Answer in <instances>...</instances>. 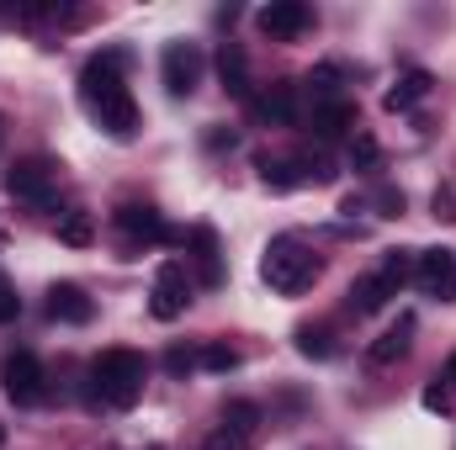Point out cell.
<instances>
[{
  "label": "cell",
  "mask_w": 456,
  "mask_h": 450,
  "mask_svg": "<svg viewBox=\"0 0 456 450\" xmlns=\"http://www.w3.org/2000/svg\"><path fill=\"white\" fill-rule=\"evenodd\" d=\"M80 107L102 122V133L133 138L138 133V101L122 80V53H102L80 69Z\"/></svg>",
  "instance_id": "cell-1"
},
{
  "label": "cell",
  "mask_w": 456,
  "mask_h": 450,
  "mask_svg": "<svg viewBox=\"0 0 456 450\" xmlns=\"http://www.w3.org/2000/svg\"><path fill=\"white\" fill-rule=\"evenodd\" d=\"M143 382H149V366L138 350H102L91 360V403L96 408H133L143 398Z\"/></svg>",
  "instance_id": "cell-2"
},
{
  "label": "cell",
  "mask_w": 456,
  "mask_h": 450,
  "mask_svg": "<svg viewBox=\"0 0 456 450\" xmlns=\"http://www.w3.org/2000/svg\"><path fill=\"white\" fill-rule=\"evenodd\" d=\"M260 281H265L271 292H281V297H297V292H308V286L319 281V254H314L303 238L281 233V238H271V244H265Z\"/></svg>",
  "instance_id": "cell-3"
},
{
  "label": "cell",
  "mask_w": 456,
  "mask_h": 450,
  "mask_svg": "<svg viewBox=\"0 0 456 450\" xmlns=\"http://www.w3.org/2000/svg\"><path fill=\"white\" fill-rule=\"evenodd\" d=\"M403 281H414V254L393 249L371 276H361V281L350 286V308H355V313H377V308H387V297L403 292Z\"/></svg>",
  "instance_id": "cell-4"
},
{
  "label": "cell",
  "mask_w": 456,
  "mask_h": 450,
  "mask_svg": "<svg viewBox=\"0 0 456 450\" xmlns=\"http://www.w3.org/2000/svg\"><path fill=\"white\" fill-rule=\"evenodd\" d=\"M0 387H5V398H11L16 408H37V403L48 398L43 360H37L32 350H16V355H5V360H0Z\"/></svg>",
  "instance_id": "cell-5"
},
{
  "label": "cell",
  "mask_w": 456,
  "mask_h": 450,
  "mask_svg": "<svg viewBox=\"0 0 456 450\" xmlns=\"http://www.w3.org/2000/svg\"><path fill=\"white\" fill-rule=\"evenodd\" d=\"M5 191H11L16 202L48 207V202H53V159H43V154H27V159H16V165L5 170Z\"/></svg>",
  "instance_id": "cell-6"
},
{
  "label": "cell",
  "mask_w": 456,
  "mask_h": 450,
  "mask_svg": "<svg viewBox=\"0 0 456 450\" xmlns=\"http://www.w3.org/2000/svg\"><path fill=\"white\" fill-rule=\"evenodd\" d=\"M186 302H191V276H186V265L181 260H165L159 265V276H154V292H149V308H154V318H181L186 313Z\"/></svg>",
  "instance_id": "cell-7"
},
{
  "label": "cell",
  "mask_w": 456,
  "mask_h": 450,
  "mask_svg": "<svg viewBox=\"0 0 456 450\" xmlns=\"http://www.w3.org/2000/svg\"><path fill=\"white\" fill-rule=\"evenodd\" d=\"M159 69H165V91H170V96H191V91L202 85L208 59H202L197 43H170L165 59H159Z\"/></svg>",
  "instance_id": "cell-8"
},
{
  "label": "cell",
  "mask_w": 456,
  "mask_h": 450,
  "mask_svg": "<svg viewBox=\"0 0 456 450\" xmlns=\"http://www.w3.org/2000/svg\"><path fill=\"white\" fill-rule=\"evenodd\" d=\"M414 281L425 297L436 302H456V249H425L414 260Z\"/></svg>",
  "instance_id": "cell-9"
},
{
  "label": "cell",
  "mask_w": 456,
  "mask_h": 450,
  "mask_svg": "<svg viewBox=\"0 0 456 450\" xmlns=\"http://www.w3.org/2000/svg\"><path fill=\"white\" fill-rule=\"evenodd\" d=\"M314 27V11L303 5V0H271L265 11H260V32L271 37V43H292V37H303Z\"/></svg>",
  "instance_id": "cell-10"
},
{
  "label": "cell",
  "mask_w": 456,
  "mask_h": 450,
  "mask_svg": "<svg viewBox=\"0 0 456 450\" xmlns=\"http://www.w3.org/2000/svg\"><path fill=\"white\" fill-rule=\"evenodd\" d=\"M186 254H191L202 286H224V249H218V233H213L208 223L186 228Z\"/></svg>",
  "instance_id": "cell-11"
},
{
  "label": "cell",
  "mask_w": 456,
  "mask_h": 450,
  "mask_svg": "<svg viewBox=\"0 0 456 450\" xmlns=\"http://www.w3.org/2000/svg\"><path fill=\"white\" fill-rule=\"evenodd\" d=\"M112 223H117V233H122L127 244H159V238H170L165 223H159V213L143 207V202H122V207L112 213Z\"/></svg>",
  "instance_id": "cell-12"
},
{
  "label": "cell",
  "mask_w": 456,
  "mask_h": 450,
  "mask_svg": "<svg viewBox=\"0 0 456 450\" xmlns=\"http://www.w3.org/2000/svg\"><path fill=\"white\" fill-rule=\"evenodd\" d=\"M91 313H96V302L86 297V286H75V281L48 286V318L53 324H91Z\"/></svg>",
  "instance_id": "cell-13"
},
{
  "label": "cell",
  "mask_w": 456,
  "mask_h": 450,
  "mask_svg": "<svg viewBox=\"0 0 456 450\" xmlns=\"http://www.w3.org/2000/svg\"><path fill=\"white\" fill-rule=\"evenodd\" d=\"M409 344H414V318L403 313V318H398V324H393L387 334L377 339V344H371L366 355H371V366H398V360L409 355Z\"/></svg>",
  "instance_id": "cell-14"
},
{
  "label": "cell",
  "mask_w": 456,
  "mask_h": 450,
  "mask_svg": "<svg viewBox=\"0 0 456 450\" xmlns=\"http://www.w3.org/2000/svg\"><path fill=\"white\" fill-rule=\"evenodd\" d=\"M350 127H355V101L340 96V101H319V107H314V133H319L324 143H330V138H345Z\"/></svg>",
  "instance_id": "cell-15"
},
{
  "label": "cell",
  "mask_w": 456,
  "mask_h": 450,
  "mask_svg": "<svg viewBox=\"0 0 456 450\" xmlns=\"http://www.w3.org/2000/svg\"><path fill=\"white\" fill-rule=\"evenodd\" d=\"M430 85H436V80H430L425 69H409V75H398V85L382 96V107H387V112H409V107H419V101L430 96Z\"/></svg>",
  "instance_id": "cell-16"
},
{
  "label": "cell",
  "mask_w": 456,
  "mask_h": 450,
  "mask_svg": "<svg viewBox=\"0 0 456 450\" xmlns=\"http://www.w3.org/2000/svg\"><path fill=\"white\" fill-rule=\"evenodd\" d=\"M255 112L265 117V122H276V127H292L297 122V85H271L255 101Z\"/></svg>",
  "instance_id": "cell-17"
},
{
  "label": "cell",
  "mask_w": 456,
  "mask_h": 450,
  "mask_svg": "<svg viewBox=\"0 0 456 450\" xmlns=\"http://www.w3.org/2000/svg\"><path fill=\"white\" fill-rule=\"evenodd\" d=\"M218 75H224L228 96H249V59H244L239 43H224V53H218Z\"/></svg>",
  "instance_id": "cell-18"
},
{
  "label": "cell",
  "mask_w": 456,
  "mask_h": 450,
  "mask_svg": "<svg viewBox=\"0 0 456 450\" xmlns=\"http://www.w3.org/2000/svg\"><path fill=\"white\" fill-rule=\"evenodd\" d=\"M255 165H260V181H265L271 191H297V186H308L297 159H271V154H260Z\"/></svg>",
  "instance_id": "cell-19"
},
{
  "label": "cell",
  "mask_w": 456,
  "mask_h": 450,
  "mask_svg": "<svg viewBox=\"0 0 456 450\" xmlns=\"http://www.w3.org/2000/svg\"><path fill=\"white\" fill-rule=\"evenodd\" d=\"M297 350H303L308 360H330V355H335V334H330V324H303V329H297Z\"/></svg>",
  "instance_id": "cell-20"
},
{
  "label": "cell",
  "mask_w": 456,
  "mask_h": 450,
  "mask_svg": "<svg viewBox=\"0 0 456 450\" xmlns=\"http://www.w3.org/2000/svg\"><path fill=\"white\" fill-rule=\"evenodd\" d=\"M224 430H239V435H255V430H260V408H255V403H244V398H233V403H224Z\"/></svg>",
  "instance_id": "cell-21"
},
{
  "label": "cell",
  "mask_w": 456,
  "mask_h": 450,
  "mask_svg": "<svg viewBox=\"0 0 456 450\" xmlns=\"http://www.w3.org/2000/svg\"><path fill=\"white\" fill-rule=\"evenodd\" d=\"M59 238H64L69 249H86V244L96 238V223H91L86 213H64V218H59Z\"/></svg>",
  "instance_id": "cell-22"
},
{
  "label": "cell",
  "mask_w": 456,
  "mask_h": 450,
  "mask_svg": "<svg viewBox=\"0 0 456 450\" xmlns=\"http://www.w3.org/2000/svg\"><path fill=\"white\" fill-rule=\"evenodd\" d=\"M340 80H345L340 64H319V69L308 75V85H314V96H319V101H340Z\"/></svg>",
  "instance_id": "cell-23"
},
{
  "label": "cell",
  "mask_w": 456,
  "mask_h": 450,
  "mask_svg": "<svg viewBox=\"0 0 456 450\" xmlns=\"http://www.w3.org/2000/svg\"><path fill=\"white\" fill-rule=\"evenodd\" d=\"M202 450H255V435H239V430H213L208 440H202Z\"/></svg>",
  "instance_id": "cell-24"
},
{
  "label": "cell",
  "mask_w": 456,
  "mask_h": 450,
  "mask_svg": "<svg viewBox=\"0 0 456 450\" xmlns=\"http://www.w3.org/2000/svg\"><path fill=\"white\" fill-rule=\"evenodd\" d=\"M350 165H355V170H377V165H382V149H377V138H366V133H361V138L350 143Z\"/></svg>",
  "instance_id": "cell-25"
},
{
  "label": "cell",
  "mask_w": 456,
  "mask_h": 450,
  "mask_svg": "<svg viewBox=\"0 0 456 450\" xmlns=\"http://www.w3.org/2000/svg\"><path fill=\"white\" fill-rule=\"evenodd\" d=\"M202 366H208V371H233V366H239V350H228V344H208V350H202Z\"/></svg>",
  "instance_id": "cell-26"
},
{
  "label": "cell",
  "mask_w": 456,
  "mask_h": 450,
  "mask_svg": "<svg viewBox=\"0 0 456 450\" xmlns=\"http://www.w3.org/2000/svg\"><path fill=\"white\" fill-rule=\"evenodd\" d=\"M425 408H430V414H452V408H456V392L446 387V382L425 387Z\"/></svg>",
  "instance_id": "cell-27"
},
{
  "label": "cell",
  "mask_w": 456,
  "mask_h": 450,
  "mask_svg": "<svg viewBox=\"0 0 456 450\" xmlns=\"http://www.w3.org/2000/svg\"><path fill=\"white\" fill-rule=\"evenodd\" d=\"M191 366H202V355H191V350H181V344L165 350V371H170V376H186Z\"/></svg>",
  "instance_id": "cell-28"
},
{
  "label": "cell",
  "mask_w": 456,
  "mask_h": 450,
  "mask_svg": "<svg viewBox=\"0 0 456 450\" xmlns=\"http://www.w3.org/2000/svg\"><path fill=\"white\" fill-rule=\"evenodd\" d=\"M16 313H21V297H16V286L0 276V324H16Z\"/></svg>",
  "instance_id": "cell-29"
},
{
  "label": "cell",
  "mask_w": 456,
  "mask_h": 450,
  "mask_svg": "<svg viewBox=\"0 0 456 450\" xmlns=\"http://www.w3.org/2000/svg\"><path fill=\"white\" fill-rule=\"evenodd\" d=\"M377 207H382V218H398L403 213V191H377Z\"/></svg>",
  "instance_id": "cell-30"
},
{
  "label": "cell",
  "mask_w": 456,
  "mask_h": 450,
  "mask_svg": "<svg viewBox=\"0 0 456 450\" xmlns=\"http://www.w3.org/2000/svg\"><path fill=\"white\" fill-rule=\"evenodd\" d=\"M441 382H446V387H452V392H456V355H452V360H446V376H441Z\"/></svg>",
  "instance_id": "cell-31"
},
{
  "label": "cell",
  "mask_w": 456,
  "mask_h": 450,
  "mask_svg": "<svg viewBox=\"0 0 456 450\" xmlns=\"http://www.w3.org/2000/svg\"><path fill=\"white\" fill-rule=\"evenodd\" d=\"M0 143H5V122H0Z\"/></svg>",
  "instance_id": "cell-32"
},
{
  "label": "cell",
  "mask_w": 456,
  "mask_h": 450,
  "mask_svg": "<svg viewBox=\"0 0 456 450\" xmlns=\"http://www.w3.org/2000/svg\"><path fill=\"white\" fill-rule=\"evenodd\" d=\"M0 446H5V430H0Z\"/></svg>",
  "instance_id": "cell-33"
}]
</instances>
